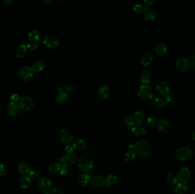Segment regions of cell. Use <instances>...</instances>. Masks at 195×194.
<instances>
[{
  "label": "cell",
  "instance_id": "6da1fadb",
  "mask_svg": "<svg viewBox=\"0 0 195 194\" xmlns=\"http://www.w3.org/2000/svg\"><path fill=\"white\" fill-rule=\"evenodd\" d=\"M134 150L137 153L143 156L149 155L151 153L150 144L145 140H140L134 145Z\"/></svg>",
  "mask_w": 195,
  "mask_h": 194
},
{
  "label": "cell",
  "instance_id": "7a4b0ae2",
  "mask_svg": "<svg viewBox=\"0 0 195 194\" xmlns=\"http://www.w3.org/2000/svg\"><path fill=\"white\" fill-rule=\"evenodd\" d=\"M138 95L142 100L148 101L153 98L154 92L150 85L148 84H143L138 89Z\"/></svg>",
  "mask_w": 195,
  "mask_h": 194
},
{
  "label": "cell",
  "instance_id": "3957f363",
  "mask_svg": "<svg viewBox=\"0 0 195 194\" xmlns=\"http://www.w3.org/2000/svg\"><path fill=\"white\" fill-rule=\"evenodd\" d=\"M78 168L83 173L90 171L94 166V162L91 159L87 157H82L78 161Z\"/></svg>",
  "mask_w": 195,
  "mask_h": 194
},
{
  "label": "cell",
  "instance_id": "277c9868",
  "mask_svg": "<svg viewBox=\"0 0 195 194\" xmlns=\"http://www.w3.org/2000/svg\"><path fill=\"white\" fill-rule=\"evenodd\" d=\"M191 150L187 147H184L178 149L175 153V158L177 160L179 161H185L188 160L191 157Z\"/></svg>",
  "mask_w": 195,
  "mask_h": 194
},
{
  "label": "cell",
  "instance_id": "5b68a950",
  "mask_svg": "<svg viewBox=\"0 0 195 194\" xmlns=\"http://www.w3.org/2000/svg\"><path fill=\"white\" fill-rule=\"evenodd\" d=\"M43 43L46 47L49 48H55L57 47L59 44L58 39L52 34L46 35L44 38Z\"/></svg>",
  "mask_w": 195,
  "mask_h": 194
},
{
  "label": "cell",
  "instance_id": "8992f818",
  "mask_svg": "<svg viewBox=\"0 0 195 194\" xmlns=\"http://www.w3.org/2000/svg\"><path fill=\"white\" fill-rule=\"evenodd\" d=\"M34 72L29 66H25L19 71V75L22 80L27 81L33 77Z\"/></svg>",
  "mask_w": 195,
  "mask_h": 194
},
{
  "label": "cell",
  "instance_id": "52a82bcc",
  "mask_svg": "<svg viewBox=\"0 0 195 194\" xmlns=\"http://www.w3.org/2000/svg\"><path fill=\"white\" fill-rule=\"evenodd\" d=\"M37 184L40 190L45 193L49 192L52 189V181L46 178H40L38 180Z\"/></svg>",
  "mask_w": 195,
  "mask_h": 194
},
{
  "label": "cell",
  "instance_id": "ba28073f",
  "mask_svg": "<svg viewBox=\"0 0 195 194\" xmlns=\"http://www.w3.org/2000/svg\"><path fill=\"white\" fill-rule=\"evenodd\" d=\"M59 138L63 143L67 145L73 141L74 135L70 130L63 129L59 133Z\"/></svg>",
  "mask_w": 195,
  "mask_h": 194
},
{
  "label": "cell",
  "instance_id": "9c48e42d",
  "mask_svg": "<svg viewBox=\"0 0 195 194\" xmlns=\"http://www.w3.org/2000/svg\"><path fill=\"white\" fill-rule=\"evenodd\" d=\"M19 105L23 110H29L34 106V103L32 98L28 96H23L19 101Z\"/></svg>",
  "mask_w": 195,
  "mask_h": 194
},
{
  "label": "cell",
  "instance_id": "30bf717a",
  "mask_svg": "<svg viewBox=\"0 0 195 194\" xmlns=\"http://www.w3.org/2000/svg\"><path fill=\"white\" fill-rule=\"evenodd\" d=\"M77 161L76 157L73 154H66L63 156L61 159V164L62 166L65 168H68L72 166Z\"/></svg>",
  "mask_w": 195,
  "mask_h": 194
},
{
  "label": "cell",
  "instance_id": "8fae6325",
  "mask_svg": "<svg viewBox=\"0 0 195 194\" xmlns=\"http://www.w3.org/2000/svg\"><path fill=\"white\" fill-rule=\"evenodd\" d=\"M190 66V61L187 58H180L178 59L176 62L175 67L179 71H185L188 69Z\"/></svg>",
  "mask_w": 195,
  "mask_h": 194
},
{
  "label": "cell",
  "instance_id": "7c38bea8",
  "mask_svg": "<svg viewBox=\"0 0 195 194\" xmlns=\"http://www.w3.org/2000/svg\"><path fill=\"white\" fill-rule=\"evenodd\" d=\"M144 19L147 21H152L155 19L156 15V11L155 9L152 7H145L142 11Z\"/></svg>",
  "mask_w": 195,
  "mask_h": 194
},
{
  "label": "cell",
  "instance_id": "4fadbf2b",
  "mask_svg": "<svg viewBox=\"0 0 195 194\" xmlns=\"http://www.w3.org/2000/svg\"><path fill=\"white\" fill-rule=\"evenodd\" d=\"M131 131L135 136L143 137L146 133V130L142 124L135 122L131 127Z\"/></svg>",
  "mask_w": 195,
  "mask_h": 194
},
{
  "label": "cell",
  "instance_id": "5bb4252c",
  "mask_svg": "<svg viewBox=\"0 0 195 194\" xmlns=\"http://www.w3.org/2000/svg\"><path fill=\"white\" fill-rule=\"evenodd\" d=\"M177 176L179 180L181 182H186L191 176V171L188 167H184L181 168Z\"/></svg>",
  "mask_w": 195,
  "mask_h": 194
},
{
  "label": "cell",
  "instance_id": "9a60e30c",
  "mask_svg": "<svg viewBox=\"0 0 195 194\" xmlns=\"http://www.w3.org/2000/svg\"><path fill=\"white\" fill-rule=\"evenodd\" d=\"M156 90L159 93L163 96L169 95L170 88L169 85L165 81H160L156 85Z\"/></svg>",
  "mask_w": 195,
  "mask_h": 194
},
{
  "label": "cell",
  "instance_id": "2e32d148",
  "mask_svg": "<svg viewBox=\"0 0 195 194\" xmlns=\"http://www.w3.org/2000/svg\"><path fill=\"white\" fill-rule=\"evenodd\" d=\"M156 124L159 130L162 132H168L171 128V125L169 121L167 119L164 118L159 119Z\"/></svg>",
  "mask_w": 195,
  "mask_h": 194
},
{
  "label": "cell",
  "instance_id": "e0dca14e",
  "mask_svg": "<svg viewBox=\"0 0 195 194\" xmlns=\"http://www.w3.org/2000/svg\"><path fill=\"white\" fill-rule=\"evenodd\" d=\"M18 171L20 174L22 175H26L29 174L31 171V167L28 162L22 161L19 164L18 166Z\"/></svg>",
  "mask_w": 195,
  "mask_h": 194
},
{
  "label": "cell",
  "instance_id": "ac0fdd59",
  "mask_svg": "<svg viewBox=\"0 0 195 194\" xmlns=\"http://www.w3.org/2000/svg\"><path fill=\"white\" fill-rule=\"evenodd\" d=\"M174 191L176 194H187L188 192V186L185 182H178L175 184Z\"/></svg>",
  "mask_w": 195,
  "mask_h": 194
},
{
  "label": "cell",
  "instance_id": "d6986e66",
  "mask_svg": "<svg viewBox=\"0 0 195 194\" xmlns=\"http://www.w3.org/2000/svg\"><path fill=\"white\" fill-rule=\"evenodd\" d=\"M20 106L17 103L11 102L7 106V112L11 116H14L19 114L20 110Z\"/></svg>",
  "mask_w": 195,
  "mask_h": 194
},
{
  "label": "cell",
  "instance_id": "ffe728a7",
  "mask_svg": "<svg viewBox=\"0 0 195 194\" xmlns=\"http://www.w3.org/2000/svg\"><path fill=\"white\" fill-rule=\"evenodd\" d=\"M106 183V179L102 175L95 176L92 180V186L96 188L102 187Z\"/></svg>",
  "mask_w": 195,
  "mask_h": 194
},
{
  "label": "cell",
  "instance_id": "44dd1931",
  "mask_svg": "<svg viewBox=\"0 0 195 194\" xmlns=\"http://www.w3.org/2000/svg\"><path fill=\"white\" fill-rule=\"evenodd\" d=\"M154 59L153 55L150 52H146L140 58V63L142 65L147 66L151 64Z\"/></svg>",
  "mask_w": 195,
  "mask_h": 194
},
{
  "label": "cell",
  "instance_id": "7402d4cb",
  "mask_svg": "<svg viewBox=\"0 0 195 194\" xmlns=\"http://www.w3.org/2000/svg\"><path fill=\"white\" fill-rule=\"evenodd\" d=\"M98 95L100 99L102 100L107 99L110 94V89L107 85L100 86L98 89Z\"/></svg>",
  "mask_w": 195,
  "mask_h": 194
},
{
  "label": "cell",
  "instance_id": "603a6c76",
  "mask_svg": "<svg viewBox=\"0 0 195 194\" xmlns=\"http://www.w3.org/2000/svg\"><path fill=\"white\" fill-rule=\"evenodd\" d=\"M91 180V176L87 173H83L79 176L78 179V183L79 186L85 187L87 185L90 180Z\"/></svg>",
  "mask_w": 195,
  "mask_h": 194
},
{
  "label": "cell",
  "instance_id": "cb8c5ba5",
  "mask_svg": "<svg viewBox=\"0 0 195 194\" xmlns=\"http://www.w3.org/2000/svg\"><path fill=\"white\" fill-rule=\"evenodd\" d=\"M156 52L159 55H166L168 51V46L164 42H160L156 46Z\"/></svg>",
  "mask_w": 195,
  "mask_h": 194
},
{
  "label": "cell",
  "instance_id": "d4e9b609",
  "mask_svg": "<svg viewBox=\"0 0 195 194\" xmlns=\"http://www.w3.org/2000/svg\"><path fill=\"white\" fill-rule=\"evenodd\" d=\"M152 79V72L149 70H144L141 75V81L143 84H148Z\"/></svg>",
  "mask_w": 195,
  "mask_h": 194
},
{
  "label": "cell",
  "instance_id": "484cf974",
  "mask_svg": "<svg viewBox=\"0 0 195 194\" xmlns=\"http://www.w3.org/2000/svg\"><path fill=\"white\" fill-rule=\"evenodd\" d=\"M42 38V33L40 31L34 30L31 31L28 34V38L32 42L40 40Z\"/></svg>",
  "mask_w": 195,
  "mask_h": 194
},
{
  "label": "cell",
  "instance_id": "4316f807",
  "mask_svg": "<svg viewBox=\"0 0 195 194\" xmlns=\"http://www.w3.org/2000/svg\"><path fill=\"white\" fill-rule=\"evenodd\" d=\"M31 183H32L31 179L29 176H23L20 179L19 186L22 189H28L30 186Z\"/></svg>",
  "mask_w": 195,
  "mask_h": 194
},
{
  "label": "cell",
  "instance_id": "83f0119b",
  "mask_svg": "<svg viewBox=\"0 0 195 194\" xmlns=\"http://www.w3.org/2000/svg\"><path fill=\"white\" fill-rule=\"evenodd\" d=\"M73 147L75 150H83L86 147V143L85 141L82 139H75L73 143Z\"/></svg>",
  "mask_w": 195,
  "mask_h": 194
},
{
  "label": "cell",
  "instance_id": "f1b7e54d",
  "mask_svg": "<svg viewBox=\"0 0 195 194\" xmlns=\"http://www.w3.org/2000/svg\"><path fill=\"white\" fill-rule=\"evenodd\" d=\"M45 67V64L42 60H37L34 63L32 66V69L34 72H40L42 70H44Z\"/></svg>",
  "mask_w": 195,
  "mask_h": 194
},
{
  "label": "cell",
  "instance_id": "f546056e",
  "mask_svg": "<svg viewBox=\"0 0 195 194\" xmlns=\"http://www.w3.org/2000/svg\"><path fill=\"white\" fill-rule=\"evenodd\" d=\"M166 180L171 184H176L179 182L177 176L172 172H168L166 175Z\"/></svg>",
  "mask_w": 195,
  "mask_h": 194
},
{
  "label": "cell",
  "instance_id": "4dcf8cb0",
  "mask_svg": "<svg viewBox=\"0 0 195 194\" xmlns=\"http://www.w3.org/2000/svg\"><path fill=\"white\" fill-rule=\"evenodd\" d=\"M69 93L66 92L60 91L56 97V100L58 103H62L65 102L69 99Z\"/></svg>",
  "mask_w": 195,
  "mask_h": 194
},
{
  "label": "cell",
  "instance_id": "1f68e13d",
  "mask_svg": "<svg viewBox=\"0 0 195 194\" xmlns=\"http://www.w3.org/2000/svg\"><path fill=\"white\" fill-rule=\"evenodd\" d=\"M27 46L25 44H21L19 46L16 50V55L19 58H22L26 55Z\"/></svg>",
  "mask_w": 195,
  "mask_h": 194
},
{
  "label": "cell",
  "instance_id": "d6a6232c",
  "mask_svg": "<svg viewBox=\"0 0 195 194\" xmlns=\"http://www.w3.org/2000/svg\"><path fill=\"white\" fill-rule=\"evenodd\" d=\"M61 165L57 162L52 163L49 166L48 170L51 174H55L56 172H58L61 169Z\"/></svg>",
  "mask_w": 195,
  "mask_h": 194
},
{
  "label": "cell",
  "instance_id": "836d02e7",
  "mask_svg": "<svg viewBox=\"0 0 195 194\" xmlns=\"http://www.w3.org/2000/svg\"><path fill=\"white\" fill-rule=\"evenodd\" d=\"M134 118L136 123L142 124V122L143 121L144 118V114L143 112L140 111V110L136 111L134 114Z\"/></svg>",
  "mask_w": 195,
  "mask_h": 194
},
{
  "label": "cell",
  "instance_id": "e575fe53",
  "mask_svg": "<svg viewBox=\"0 0 195 194\" xmlns=\"http://www.w3.org/2000/svg\"><path fill=\"white\" fill-rule=\"evenodd\" d=\"M118 178L114 175L108 176L106 179V187H110L112 185L118 182Z\"/></svg>",
  "mask_w": 195,
  "mask_h": 194
},
{
  "label": "cell",
  "instance_id": "d590c367",
  "mask_svg": "<svg viewBox=\"0 0 195 194\" xmlns=\"http://www.w3.org/2000/svg\"><path fill=\"white\" fill-rule=\"evenodd\" d=\"M136 153L135 151L133 150L128 151L125 155V159L126 162L133 161V160L136 158Z\"/></svg>",
  "mask_w": 195,
  "mask_h": 194
},
{
  "label": "cell",
  "instance_id": "8d00e7d4",
  "mask_svg": "<svg viewBox=\"0 0 195 194\" xmlns=\"http://www.w3.org/2000/svg\"><path fill=\"white\" fill-rule=\"evenodd\" d=\"M164 100H165V104L169 106L173 105L176 102L175 98L171 95L166 96V97H164Z\"/></svg>",
  "mask_w": 195,
  "mask_h": 194
},
{
  "label": "cell",
  "instance_id": "74e56055",
  "mask_svg": "<svg viewBox=\"0 0 195 194\" xmlns=\"http://www.w3.org/2000/svg\"><path fill=\"white\" fill-rule=\"evenodd\" d=\"M135 120H134V118L130 116V115H127L125 116V124L127 125V126H129V127H132L134 124L135 123Z\"/></svg>",
  "mask_w": 195,
  "mask_h": 194
},
{
  "label": "cell",
  "instance_id": "f35d334b",
  "mask_svg": "<svg viewBox=\"0 0 195 194\" xmlns=\"http://www.w3.org/2000/svg\"><path fill=\"white\" fill-rule=\"evenodd\" d=\"M154 103L155 105L158 106H164L166 104L164 98L161 96H158V97H155V99H154Z\"/></svg>",
  "mask_w": 195,
  "mask_h": 194
},
{
  "label": "cell",
  "instance_id": "ab89813d",
  "mask_svg": "<svg viewBox=\"0 0 195 194\" xmlns=\"http://www.w3.org/2000/svg\"><path fill=\"white\" fill-rule=\"evenodd\" d=\"M29 177L31 180H38L40 179V174L35 170H31L29 174Z\"/></svg>",
  "mask_w": 195,
  "mask_h": 194
},
{
  "label": "cell",
  "instance_id": "60d3db41",
  "mask_svg": "<svg viewBox=\"0 0 195 194\" xmlns=\"http://www.w3.org/2000/svg\"><path fill=\"white\" fill-rule=\"evenodd\" d=\"M146 123H147V124L149 126L153 127V126H155L157 122H156V120L155 118L152 117H148L147 119Z\"/></svg>",
  "mask_w": 195,
  "mask_h": 194
},
{
  "label": "cell",
  "instance_id": "b9f144b4",
  "mask_svg": "<svg viewBox=\"0 0 195 194\" xmlns=\"http://www.w3.org/2000/svg\"><path fill=\"white\" fill-rule=\"evenodd\" d=\"M7 172V170L6 166L0 163V176H4L5 175Z\"/></svg>",
  "mask_w": 195,
  "mask_h": 194
},
{
  "label": "cell",
  "instance_id": "7bdbcfd3",
  "mask_svg": "<svg viewBox=\"0 0 195 194\" xmlns=\"http://www.w3.org/2000/svg\"><path fill=\"white\" fill-rule=\"evenodd\" d=\"M21 98V97H20L19 95L17 93H13V94H11V97H10V99H11V102H13V103H17V102L19 101Z\"/></svg>",
  "mask_w": 195,
  "mask_h": 194
},
{
  "label": "cell",
  "instance_id": "ee69618b",
  "mask_svg": "<svg viewBox=\"0 0 195 194\" xmlns=\"http://www.w3.org/2000/svg\"><path fill=\"white\" fill-rule=\"evenodd\" d=\"M143 6L140 4H136L133 7L134 11L136 12V13H140L141 12H142L143 10Z\"/></svg>",
  "mask_w": 195,
  "mask_h": 194
},
{
  "label": "cell",
  "instance_id": "f6af8a7d",
  "mask_svg": "<svg viewBox=\"0 0 195 194\" xmlns=\"http://www.w3.org/2000/svg\"><path fill=\"white\" fill-rule=\"evenodd\" d=\"M26 46H27V48H28L29 50H32V51L36 50L38 48V45L34 42H29L28 44H27Z\"/></svg>",
  "mask_w": 195,
  "mask_h": 194
},
{
  "label": "cell",
  "instance_id": "bcb514c9",
  "mask_svg": "<svg viewBox=\"0 0 195 194\" xmlns=\"http://www.w3.org/2000/svg\"><path fill=\"white\" fill-rule=\"evenodd\" d=\"M74 150V147H73V145H67L66 147H65V151L66 152L67 154H71Z\"/></svg>",
  "mask_w": 195,
  "mask_h": 194
},
{
  "label": "cell",
  "instance_id": "7dc6e473",
  "mask_svg": "<svg viewBox=\"0 0 195 194\" xmlns=\"http://www.w3.org/2000/svg\"><path fill=\"white\" fill-rule=\"evenodd\" d=\"M59 172L60 173V174L62 175H66L69 173V170H68L67 168H65V167H62L60 169Z\"/></svg>",
  "mask_w": 195,
  "mask_h": 194
},
{
  "label": "cell",
  "instance_id": "c3c4849f",
  "mask_svg": "<svg viewBox=\"0 0 195 194\" xmlns=\"http://www.w3.org/2000/svg\"><path fill=\"white\" fill-rule=\"evenodd\" d=\"M154 2V0H144L143 1L144 4L146 7H150Z\"/></svg>",
  "mask_w": 195,
  "mask_h": 194
},
{
  "label": "cell",
  "instance_id": "681fc988",
  "mask_svg": "<svg viewBox=\"0 0 195 194\" xmlns=\"http://www.w3.org/2000/svg\"><path fill=\"white\" fill-rule=\"evenodd\" d=\"M50 194H64L62 191L58 188H53L50 191Z\"/></svg>",
  "mask_w": 195,
  "mask_h": 194
},
{
  "label": "cell",
  "instance_id": "f907efd6",
  "mask_svg": "<svg viewBox=\"0 0 195 194\" xmlns=\"http://www.w3.org/2000/svg\"><path fill=\"white\" fill-rule=\"evenodd\" d=\"M41 1H42V2H43L44 4H49L52 2L51 0H42Z\"/></svg>",
  "mask_w": 195,
  "mask_h": 194
},
{
  "label": "cell",
  "instance_id": "816d5d0a",
  "mask_svg": "<svg viewBox=\"0 0 195 194\" xmlns=\"http://www.w3.org/2000/svg\"><path fill=\"white\" fill-rule=\"evenodd\" d=\"M4 2L7 5H9V4H11L13 2V1H11V0H6V1H4Z\"/></svg>",
  "mask_w": 195,
  "mask_h": 194
},
{
  "label": "cell",
  "instance_id": "f5cc1de1",
  "mask_svg": "<svg viewBox=\"0 0 195 194\" xmlns=\"http://www.w3.org/2000/svg\"><path fill=\"white\" fill-rule=\"evenodd\" d=\"M191 56L192 58L195 59V49L193 52H192Z\"/></svg>",
  "mask_w": 195,
  "mask_h": 194
},
{
  "label": "cell",
  "instance_id": "db71d44e",
  "mask_svg": "<svg viewBox=\"0 0 195 194\" xmlns=\"http://www.w3.org/2000/svg\"><path fill=\"white\" fill-rule=\"evenodd\" d=\"M191 137L192 139L195 141V131L192 132L191 133Z\"/></svg>",
  "mask_w": 195,
  "mask_h": 194
}]
</instances>
